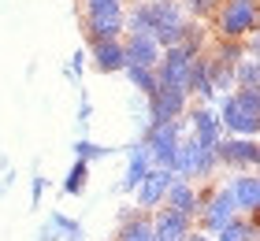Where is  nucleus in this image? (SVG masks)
Returning a JSON list of instances; mask_svg holds the SVG:
<instances>
[{"instance_id": "nucleus-1", "label": "nucleus", "mask_w": 260, "mask_h": 241, "mask_svg": "<svg viewBox=\"0 0 260 241\" xmlns=\"http://www.w3.org/2000/svg\"><path fill=\"white\" fill-rule=\"evenodd\" d=\"M82 26L89 41H119L126 33L123 0H82Z\"/></svg>"}, {"instance_id": "nucleus-2", "label": "nucleus", "mask_w": 260, "mask_h": 241, "mask_svg": "<svg viewBox=\"0 0 260 241\" xmlns=\"http://www.w3.org/2000/svg\"><path fill=\"white\" fill-rule=\"evenodd\" d=\"M212 19H216L219 41H245L256 30L260 0H219V8H216Z\"/></svg>"}, {"instance_id": "nucleus-3", "label": "nucleus", "mask_w": 260, "mask_h": 241, "mask_svg": "<svg viewBox=\"0 0 260 241\" xmlns=\"http://www.w3.org/2000/svg\"><path fill=\"white\" fill-rule=\"evenodd\" d=\"M186 137V115L182 119H171V123H160V126H149L141 141L152 156V167H171L175 171V156H179V145Z\"/></svg>"}, {"instance_id": "nucleus-4", "label": "nucleus", "mask_w": 260, "mask_h": 241, "mask_svg": "<svg viewBox=\"0 0 260 241\" xmlns=\"http://www.w3.org/2000/svg\"><path fill=\"white\" fill-rule=\"evenodd\" d=\"M149 15H152V38L160 48L182 45L186 33V11L179 0H149Z\"/></svg>"}, {"instance_id": "nucleus-5", "label": "nucleus", "mask_w": 260, "mask_h": 241, "mask_svg": "<svg viewBox=\"0 0 260 241\" xmlns=\"http://www.w3.org/2000/svg\"><path fill=\"white\" fill-rule=\"evenodd\" d=\"M216 167H219L216 149L197 145L193 137H182L179 156H175V175H179V178H190V182H193V178H197V182H205V178L216 175Z\"/></svg>"}, {"instance_id": "nucleus-6", "label": "nucleus", "mask_w": 260, "mask_h": 241, "mask_svg": "<svg viewBox=\"0 0 260 241\" xmlns=\"http://www.w3.org/2000/svg\"><path fill=\"white\" fill-rule=\"evenodd\" d=\"M216 160L219 167H234V171H260V141L227 134L216 141Z\"/></svg>"}, {"instance_id": "nucleus-7", "label": "nucleus", "mask_w": 260, "mask_h": 241, "mask_svg": "<svg viewBox=\"0 0 260 241\" xmlns=\"http://www.w3.org/2000/svg\"><path fill=\"white\" fill-rule=\"evenodd\" d=\"M186 108H190V93L182 86H160L156 93L149 96V126H160V123H171V119H182Z\"/></svg>"}, {"instance_id": "nucleus-8", "label": "nucleus", "mask_w": 260, "mask_h": 241, "mask_svg": "<svg viewBox=\"0 0 260 241\" xmlns=\"http://www.w3.org/2000/svg\"><path fill=\"white\" fill-rule=\"evenodd\" d=\"M234 215H238V204H234V193H231V186H216L208 193V200L201 204V230L205 234H216V230H223Z\"/></svg>"}, {"instance_id": "nucleus-9", "label": "nucleus", "mask_w": 260, "mask_h": 241, "mask_svg": "<svg viewBox=\"0 0 260 241\" xmlns=\"http://www.w3.org/2000/svg\"><path fill=\"white\" fill-rule=\"evenodd\" d=\"M219 123L227 134H238V137H256L260 134V115H253L249 108H242L234 100V93H223L219 96Z\"/></svg>"}, {"instance_id": "nucleus-10", "label": "nucleus", "mask_w": 260, "mask_h": 241, "mask_svg": "<svg viewBox=\"0 0 260 241\" xmlns=\"http://www.w3.org/2000/svg\"><path fill=\"white\" fill-rule=\"evenodd\" d=\"M186 130L197 145H208L216 149V141L223 137V123H219V112L208 104H197V108H186Z\"/></svg>"}, {"instance_id": "nucleus-11", "label": "nucleus", "mask_w": 260, "mask_h": 241, "mask_svg": "<svg viewBox=\"0 0 260 241\" xmlns=\"http://www.w3.org/2000/svg\"><path fill=\"white\" fill-rule=\"evenodd\" d=\"M193 63V52L182 45H171L160 52V63H156V82L160 86H182L186 89V71Z\"/></svg>"}, {"instance_id": "nucleus-12", "label": "nucleus", "mask_w": 260, "mask_h": 241, "mask_svg": "<svg viewBox=\"0 0 260 241\" xmlns=\"http://www.w3.org/2000/svg\"><path fill=\"white\" fill-rule=\"evenodd\" d=\"M175 182V171L171 167H152V171L145 175V182H141L134 193H138V204L134 208L138 212H156L160 204H164V197H168V186Z\"/></svg>"}, {"instance_id": "nucleus-13", "label": "nucleus", "mask_w": 260, "mask_h": 241, "mask_svg": "<svg viewBox=\"0 0 260 241\" xmlns=\"http://www.w3.org/2000/svg\"><path fill=\"white\" fill-rule=\"evenodd\" d=\"M193 234V219L182 212L168 208V204H160L156 212H152V237L156 241H186Z\"/></svg>"}, {"instance_id": "nucleus-14", "label": "nucleus", "mask_w": 260, "mask_h": 241, "mask_svg": "<svg viewBox=\"0 0 260 241\" xmlns=\"http://www.w3.org/2000/svg\"><path fill=\"white\" fill-rule=\"evenodd\" d=\"M231 193L238 204V215H256L260 212V171H242L231 178Z\"/></svg>"}, {"instance_id": "nucleus-15", "label": "nucleus", "mask_w": 260, "mask_h": 241, "mask_svg": "<svg viewBox=\"0 0 260 241\" xmlns=\"http://www.w3.org/2000/svg\"><path fill=\"white\" fill-rule=\"evenodd\" d=\"M152 171V156H149V149H145V141H134L126 149V171H123V178H119V189L123 193H134L141 182H145V175Z\"/></svg>"}, {"instance_id": "nucleus-16", "label": "nucleus", "mask_w": 260, "mask_h": 241, "mask_svg": "<svg viewBox=\"0 0 260 241\" xmlns=\"http://www.w3.org/2000/svg\"><path fill=\"white\" fill-rule=\"evenodd\" d=\"M164 204L182 215H190V219H197L201 215V200H197V182H190V178H179L175 175V182L168 186V197H164Z\"/></svg>"}, {"instance_id": "nucleus-17", "label": "nucleus", "mask_w": 260, "mask_h": 241, "mask_svg": "<svg viewBox=\"0 0 260 241\" xmlns=\"http://www.w3.org/2000/svg\"><path fill=\"white\" fill-rule=\"evenodd\" d=\"M89 56H93V67H97L101 75H119L126 67L123 41H89Z\"/></svg>"}, {"instance_id": "nucleus-18", "label": "nucleus", "mask_w": 260, "mask_h": 241, "mask_svg": "<svg viewBox=\"0 0 260 241\" xmlns=\"http://www.w3.org/2000/svg\"><path fill=\"white\" fill-rule=\"evenodd\" d=\"M123 48H126V67H152V71H156L160 52H164L156 38H126Z\"/></svg>"}, {"instance_id": "nucleus-19", "label": "nucleus", "mask_w": 260, "mask_h": 241, "mask_svg": "<svg viewBox=\"0 0 260 241\" xmlns=\"http://www.w3.org/2000/svg\"><path fill=\"white\" fill-rule=\"evenodd\" d=\"M186 93L201 96V100H216V89H212V75H208V56H193L190 71H186Z\"/></svg>"}, {"instance_id": "nucleus-20", "label": "nucleus", "mask_w": 260, "mask_h": 241, "mask_svg": "<svg viewBox=\"0 0 260 241\" xmlns=\"http://www.w3.org/2000/svg\"><path fill=\"white\" fill-rule=\"evenodd\" d=\"M115 241H156L152 237V212H134L126 223H119Z\"/></svg>"}, {"instance_id": "nucleus-21", "label": "nucleus", "mask_w": 260, "mask_h": 241, "mask_svg": "<svg viewBox=\"0 0 260 241\" xmlns=\"http://www.w3.org/2000/svg\"><path fill=\"white\" fill-rule=\"evenodd\" d=\"M123 75L130 78V86H134L141 96H145V100H149V96L160 89V82H156V71H152V67H123Z\"/></svg>"}, {"instance_id": "nucleus-22", "label": "nucleus", "mask_w": 260, "mask_h": 241, "mask_svg": "<svg viewBox=\"0 0 260 241\" xmlns=\"http://www.w3.org/2000/svg\"><path fill=\"white\" fill-rule=\"evenodd\" d=\"M86 186H89V163L75 156V163H71V171L63 178V193H67V197H82Z\"/></svg>"}, {"instance_id": "nucleus-23", "label": "nucleus", "mask_w": 260, "mask_h": 241, "mask_svg": "<svg viewBox=\"0 0 260 241\" xmlns=\"http://www.w3.org/2000/svg\"><path fill=\"white\" fill-rule=\"evenodd\" d=\"M242 86H260V59L245 52L242 63H234V89Z\"/></svg>"}, {"instance_id": "nucleus-24", "label": "nucleus", "mask_w": 260, "mask_h": 241, "mask_svg": "<svg viewBox=\"0 0 260 241\" xmlns=\"http://www.w3.org/2000/svg\"><path fill=\"white\" fill-rule=\"evenodd\" d=\"M208 75H212V89H216L219 96H223V93H234V67H231V63L208 59Z\"/></svg>"}, {"instance_id": "nucleus-25", "label": "nucleus", "mask_w": 260, "mask_h": 241, "mask_svg": "<svg viewBox=\"0 0 260 241\" xmlns=\"http://www.w3.org/2000/svg\"><path fill=\"white\" fill-rule=\"evenodd\" d=\"M115 149H104V145H97V141H89V137H78L75 141V156L78 160H86V163H93V160H108Z\"/></svg>"}, {"instance_id": "nucleus-26", "label": "nucleus", "mask_w": 260, "mask_h": 241, "mask_svg": "<svg viewBox=\"0 0 260 241\" xmlns=\"http://www.w3.org/2000/svg\"><path fill=\"white\" fill-rule=\"evenodd\" d=\"M212 59H219V63H242L245 59V41H219V48H216V56Z\"/></svg>"}, {"instance_id": "nucleus-27", "label": "nucleus", "mask_w": 260, "mask_h": 241, "mask_svg": "<svg viewBox=\"0 0 260 241\" xmlns=\"http://www.w3.org/2000/svg\"><path fill=\"white\" fill-rule=\"evenodd\" d=\"M52 219H56V226H60L63 241H86V230H82L78 219H71V215H63V212H52Z\"/></svg>"}, {"instance_id": "nucleus-28", "label": "nucleus", "mask_w": 260, "mask_h": 241, "mask_svg": "<svg viewBox=\"0 0 260 241\" xmlns=\"http://www.w3.org/2000/svg\"><path fill=\"white\" fill-rule=\"evenodd\" d=\"M186 15H193V19H208V15H216V8H219V0H179Z\"/></svg>"}, {"instance_id": "nucleus-29", "label": "nucleus", "mask_w": 260, "mask_h": 241, "mask_svg": "<svg viewBox=\"0 0 260 241\" xmlns=\"http://www.w3.org/2000/svg\"><path fill=\"white\" fill-rule=\"evenodd\" d=\"M75 123H78V137H86V130L93 123V100L86 93H82V100H78V119H75Z\"/></svg>"}, {"instance_id": "nucleus-30", "label": "nucleus", "mask_w": 260, "mask_h": 241, "mask_svg": "<svg viewBox=\"0 0 260 241\" xmlns=\"http://www.w3.org/2000/svg\"><path fill=\"white\" fill-rule=\"evenodd\" d=\"M41 197H45V175L34 171V175H30V204H34V208L41 204Z\"/></svg>"}, {"instance_id": "nucleus-31", "label": "nucleus", "mask_w": 260, "mask_h": 241, "mask_svg": "<svg viewBox=\"0 0 260 241\" xmlns=\"http://www.w3.org/2000/svg\"><path fill=\"white\" fill-rule=\"evenodd\" d=\"M82 67H86V52L78 48V52L71 56V63H67V71H63V75H67L71 82H78V78H82Z\"/></svg>"}, {"instance_id": "nucleus-32", "label": "nucleus", "mask_w": 260, "mask_h": 241, "mask_svg": "<svg viewBox=\"0 0 260 241\" xmlns=\"http://www.w3.org/2000/svg\"><path fill=\"white\" fill-rule=\"evenodd\" d=\"M38 241H63V234H60V226H56V219H52V215H49V223H41Z\"/></svg>"}, {"instance_id": "nucleus-33", "label": "nucleus", "mask_w": 260, "mask_h": 241, "mask_svg": "<svg viewBox=\"0 0 260 241\" xmlns=\"http://www.w3.org/2000/svg\"><path fill=\"white\" fill-rule=\"evenodd\" d=\"M134 212H138V208H130V204H126V208H119V223H126V219H130Z\"/></svg>"}, {"instance_id": "nucleus-34", "label": "nucleus", "mask_w": 260, "mask_h": 241, "mask_svg": "<svg viewBox=\"0 0 260 241\" xmlns=\"http://www.w3.org/2000/svg\"><path fill=\"white\" fill-rule=\"evenodd\" d=\"M186 241H212V234H205V230H201V234H190Z\"/></svg>"}]
</instances>
